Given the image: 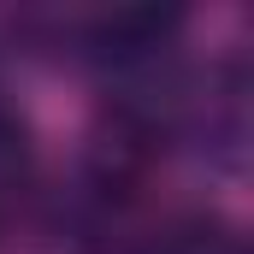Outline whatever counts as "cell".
I'll return each mask as SVG.
<instances>
[{
    "label": "cell",
    "mask_w": 254,
    "mask_h": 254,
    "mask_svg": "<svg viewBox=\"0 0 254 254\" xmlns=\"http://www.w3.org/2000/svg\"><path fill=\"white\" fill-rule=\"evenodd\" d=\"M166 254H243V237L219 219H190L166 237Z\"/></svg>",
    "instance_id": "obj_2"
},
{
    "label": "cell",
    "mask_w": 254,
    "mask_h": 254,
    "mask_svg": "<svg viewBox=\"0 0 254 254\" xmlns=\"http://www.w3.org/2000/svg\"><path fill=\"white\" fill-rule=\"evenodd\" d=\"M178 24H184V12L119 6V12H101V18L89 24V42H95V54H107V60H136V54H154Z\"/></svg>",
    "instance_id": "obj_1"
}]
</instances>
